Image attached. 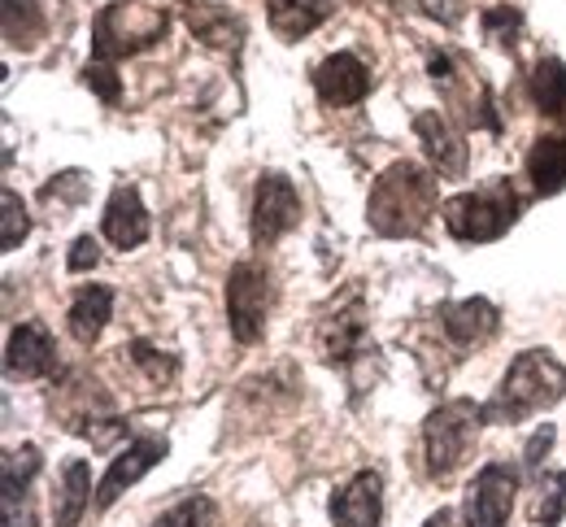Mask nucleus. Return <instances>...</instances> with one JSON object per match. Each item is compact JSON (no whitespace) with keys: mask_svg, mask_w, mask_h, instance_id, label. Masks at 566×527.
<instances>
[{"mask_svg":"<svg viewBox=\"0 0 566 527\" xmlns=\"http://www.w3.org/2000/svg\"><path fill=\"white\" fill-rule=\"evenodd\" d=\"M436 214H440V183L419 161H392L375 179L366 201V223L375 235H388V240L423 235Z\"/></svg>","mask_w":566,"mask_h":527,"instance_id":"nucleus-1","label":"nucleus"},{"mask_svg":"<svg viewBox=\"0 0 566 527\" xmlns=\"http://www.w3.org/2000/svg\"><path fill=\"white\" fill-rule=\"evenodd\" d=\"M566 397V371L563 362L545 349H527L510 362L501 376V388L493 401H484V423H523L532 414L554 410Z\"/></svg>","mask_w":566,"mask_h":527,"instance_id":"nucleus-2","label":"nucleus"},{"mask_svg":"<svg viewBox=\"0 0 566 527\" xmlns=\"http://www.w3.org/2000/svg\"><path fill=\"white\" fill-rule=\"evenodd\" d=\"M518 192L510 179H489L484 188L475 192H458L440 205V219L449 226L453 240L462 244H489V240H501L510 226L518 223Z\"/></svg>","mask_w":566,"mask_h":527,"instance_id":"nucleus-3","label":"nucleus"},{"mask_svg":"<svg viewBox=\"0 0 566 527\" xmlns=\"http://www.w3.org/2000/svg\"><path fill=\"white\" fill-rule=\"evenodd\" d=\"M166 27H170V18L161 9L140 4V0H114L92 22V62L114 66L123 57H136L166 35Z\"/></svg>","mask_w":566,"mask_h":527,"instance_id":"nucleus-4","label":"nucleus"},{"mask_svg":"<svg viewBox=\"0 0 566 527\" xmlns=\"http://www.w3.org/2000/svg\"><path fill=\"white\" fill-rule=\"evenodd\" d=\"M480 428H484V405H475V401H467V397L436 405L423 423L427 475H431V479H449V475L467 462V453L475 445Z\"/></svg>","mask_w":566,"mask_h":527,"instance_id":"nucleus-5","label":"nucleus"},{"mask_svg":"<svg viewBox=\"0 0 566 527\" xmlns=\"http://www.w3.org/2000/svg\"><path fill=\"white\" fill-rule=\"evenodd\" d=\"M275 309V280L262 262H240L227 275V327L240 345H258Z\"/></svg>","mask_w":566,"mask_h":527,"instance_id":"nucleus-6","label":"nucleus"},{"mask_svg":"<svg viewBox=\"0 0 566 527\" xmlns=\"http://www.w3.org/2000/svg\"><path fill=\"white\" fill-rule=\"evenodd\" d=\"M318 354L327 367H340L354 376L357 367L375 362V340L366 336V314H361V293L349 288L345 302H336L332 314L318 318Z\"/></svg>","mask_w":566,"mask_h":527,"instance_id":"nucleus-7","label":"nucleus"},{"mask_svg":"<svg viewBox=\"0 0 566 527\" xmlns=\"http://www.w3.org/2000/svg\"><path fill=\"white\" fill-rule=\"evenodd\" d=\"M296 223H301V192L292 188V179L280 175V170L262 175L258 188H253V219H249L253 244H258V249H271V244H280Z\"/></svg>","mask_w":566,"mask_h":527,"instance_id":"nucleus-8","label":"nucleus"},{"mask_svg":"<svg viewBox=\"0 0 566 527\" xmlns=\"http://www.w3.org/2000/svg\"><path fill=\"white\" fill-rule=\"evenodd\" d=\"M514 493H518V471H514L510 462H489V466H480V475L471 479L467 502H462L467 527H510Z\"/></svg>","mask_w":566,"mask_h":527,"instance_id":"nucleus-9","label":"nucleus"},{"mask_svg":"<svg viewBox=\"0 0 566 527\" xmlns=\"http://www.w3.org/2000/svg\"><path fill=\"white\" fill-rule=\"evenodd\" d=\"M436 318H440V331H444V340H449L453 349H480V345L493 340L496 327H501L496 305L484 302V297H467V302L440 305Z\"/></svg>","mask_w":566,"mask_h":527,"instance_id":"nucleus-10","label":"nucleus"},{"mask_svg":"<svg viewBox=\"0 0 566 527\" xmlns=\"http://www.w3.org/2000/svg\"><path fill=\"white\" fill-rule=\"evenodd\" d=\"M161 457H166V441H161V436H140V441H132L127 450L109 462V471H105V479H101V488H96V506L109 510L132 484H140Z\"/></svg>","mask_w":566,"mask_h":527,"instance_id":"nucleus-11","label":"nucleus"},{"mask_svg":"<svg viewBox=\"0 0 566 527\" xmlns=\"http://www.w3.org/2000/svg\"><path fill=\"white\" fill-rule=\"evenodd\" d=\"M4 371H9V379H44L57 371V345H53L44 323L13 327L9 349H4Z\"/></svg>","mask_w":566,"mask_h":527,"instance_id":"nucleus-12","label":"nucleus"},{"mask_svg":"<svg viewBox=\"0 0 566 527\" xmlns=\"http://www.w3.org/2000/svg\"><path fill=\"white\" fill-rule=\"evenodd\" d=\"M314 92H318L327 105H336V109L361 105L366 92H370V71H366V62L354 57V53H332V57L318 62V71H314Z\"/></svg>","mask_w":566,"mask_h":527,"instance_id":"nucleus-13","label":"nucleus"},{"mask_svg":"<svg viewBox=\"0 0 566 527\" xmlns=\"http://www.w3.org/2000/svg\"><path fill=\"white\" fill-rule=\"evenodd\" d=\"M415 136H419V145H423L427 161H431L440 175L458 179V175L467 170V145H462L458 127H453L440 109H419V114H415Z\"/></svg>","mask_w":566,"mask_h":527,"instance_id":"nucleus-14","label":"nucleus"},{"mask_svg":"<svg viewBox=\"0 0 566 527\" xmlns=\"http://www.w3.org/2000/svg\"><path fill=\"white\" fill-rule=\"evenodd\" d=\"M384 519V479L375 471H357L354 479L332 497L336 527H379Z\"/></svg>","mask_w":566,"mask_h":527,"instance_id":"nucleus-15","label":"nucleus"},{"mask_svg":"<svg viewBox=\"0 0 566 527\" xmlns=\"http://www.w3.org/2000/svg\"><path fill=\"white\" fill-rule=\"evenodd\" d=\"M184 18H188V27H192V35H197L201 44H210L218 53H240V44H244V22H240L231 9L210 4V0H188V4H184Z\"/></svg>","mask_w":566,"mask_h":527,"instance_id":"nucleus-16","label":"nucleus"},{"mask_svg":"<svg viewBox=\"0 0 566 527\" xmlns=\"http://www.w3.org/2000/svg\"><path fill=\"white\" fill-rule=\"evenodd\" d=\"M105 240L118 249H140L148 240V210H144L140 192L136 188H114L109 205H105Z\"/></svg>","mask_w":566,"mask_h":527,"instance_id":"nucleus-17","label":"nucleus"},{"mask_svg":"<svg viewBox=\"0 0 566 527\" xmlns=\"http://www.w3.org/2000/svg\"><path fill=\"white\" fill-rule=\"evenodd\" d=\"M109 314H114V288L105 284H87L78 297L71 302V336L78 345H96L101 331L109 327Z\"/></svg>","mask_w":566,"mask_h":527,"instance_id":"nucleus-18","label":"nucleus"},{"mask_svg":"<svg viewBox=\"0 0 566 527\" xmlns=\"http://www.w3.org/2000/svg\"><path fill=\"white\" fill-rule=\"evenodd\" d=\"M527 179L541 197H554L566 188V127L558 136H545L536 140L527 152Z\"/></svg>","mask_w":566,"mask_h":527,"instance_id":"nucleus-19","label":"nucleus"},{"mask_svg":"<svg viewBox=\"0 0 566 527\" xmlns=\"http://www.w3.org/2000/svg\"><path fill=\"white\" fill-rule=\"evenodd\" d=\"M266 4H271V27L280 40H301L336 13V0H266Z\"/></svg>","mask_w":566,"mask_h":527,"instance_id":"nucleus-20","label":"nucleus"},{"mask_svg":"<svg viewBox=\"0 0 566 527\" xmlns=\"http://www.w3.org/2000/svg\"><path fill=\"white\" fill-rule=\"evenodd\" d=\"M87 502H92V466H87L83 457H71V462L62 466V484H57V497H53L57 527H78Z\"/></svg>","mask_w":566,"mask_h":527,"instance_id":"nucleus-21","label":"nucleus"},{"mask_svg":"<svg viewBox=\"0 0 566 527\" xmlns=\"http://www.w3.org/2000/svg\"><path fill=\"white\" fill-rule=\"evenodd\" d=\"M527 87H532V101L541 114L566 118V66L558 57H541L527 75Z\"/></svg>","mask_w":566,"mask_h":527,"instance_id":"nucleus-22","label":"nucleus"},{"mask_svg":"<svg viewBox=\"0 0 566 527\" xmlns=\"http://www.w3.org/2000/svg\"><path fill=\"white\" fill-rule=\"evenodd\" d=\"M49 31V18L35 0H4V40L13 49H35Z\"/></svg>","mask_w":566,"mask_h":527,"instance_id":"nucleus-23","label":"nucleus"},{"mask_svg":"<svg viewBox=\"0 0 566 527\" xmlns=\"http://www.w3.org/2000/svg\"><path fill=\"white\" fill-rule=\"evenodd\" d=\"M566 515V475L563 471H545L536 479V497H532V524L554 527Z\"/></svg>","mask_w":566,"mask_h":527,"instance_id":"nucleus-24","label":"nucleus"},{"mask_svg":"<svg viewBox=\"0 0 566 527\" xmlns=\"http://www.w3.org/2000/svg\"><path fill=\"white\" fill-rule=\"evenodd\" d=\"M123 354H127V362L148 376V383H157V388H166V383H175L179 379V358L175 354H161V349H153L148 340H132V345H123Z\"/></svg>","mask_w":566,"mask_h":527,"instance_id":"nucleus-25","label":"nucleus"},{"mask_svg":"<svg viewBox=\"0 0 566 527\" xmlns=\"http://www.w3.org/2000/svg\"><path fill=\"white\" fill-rule=\"evenodd\" d=\"M35 471H40V450L35 445H22V450L9 453L4 457V502L27 497V484L35 479Z\"/></svg>","mask_w":566,"mask_h":527,"instance_id":"nucleus-26","label":"nucleus"},{"mask_svg":"<svg viewBox=\"0 0 566 527\" xmlns=\"http://www.w3.org/2000/svg\"><path fill=\"white\" fill-rule=\"evenodd\" d=\"M153 527H218V506H213L210 497H184Z\"/></svg>","mask_w":566,"mask_h":527,"instance_id":"nucleus-27","label":"nucleus"},{"mask_svg":"<svg viewBox=\"0 0 566 527\" xmlns=\"http://www.w3.org/2000/svg\"><path fill=\"white\" fill-rule=\"evenodd\" d=\"M518 31H523V13L514 4H493L484 9V35L496 40L501 49H514L518 44Z\"/></svg>","mask_w":566,"mask_h":527,"instance_id":"nucleus-28","label":"nucleus"},{"mask_svg":"<svg viewBox=\"0 0 566 527\" xmlns=\"http://www.w3.org/2000/svg\"><path fill=\"white\" fill-rule=\"evenodd\" d=\"M4 231H0V244H4V253L9 249H18L22 240H27V231H31V214H27V205H22V197L13 192V188H4Z\"/></svg>","mask_w":566,"mask_h":527,"instance_id":"nucleus-29","label":"nucleus"},{"mask_svg":"<svg viewBox=\"0 0 566 527\" xmlns=\"http://www.w3.org/2000/svg\"><path fill=\"white\" fill-rule=\"evenodd\" d=\"M83 83H87L105 105H118V96H123V83H118L109 62H87V66H83Z\"/></svg>","mask_w":566,"mask_h":527,"instance_id":"nucleus-30","label":"nucleus"},{"mask_svg":"<svg viewBox=\"0 0 566 527\" xmlns=\"http://www.w3.org/2000/svg\"><path fill=\"white\" fill-rule=\"evenodd\" d=\"M96 262H101V244H96V235H78V240H74L71 262H66V266H71L74 275H83V271H92Z\"/></svg>","mask_w":566,"mask_h":527,"instance_id":"nucleus-31","label":"nucleus"},{"mask_svg":"<svg viewBox=\"0 0 566 527\" xmlns=\"http://www.w3.org/2000/svg\"><path fill=\"white\" fill-rule=\"evenodd\" d=\"M549 445H554V428L545 423V428H541V432L527 441V450H523V466H527V471H541V462H545Z\"/></svg>","mask_w":566,"mask_h":527,"instance_id":"nucleus-32","label":"nucleus"},{"mask_svg":"<svg viewBox=\"0 0 566 527\" xmlns=\"http://www.w3.org/2000/svg\"><path fill=\"white\" fill-rule=\"evenodd\" d=\"M4 527H35V510L31 506L18 510V502H4Z\"/></svg>","mask_w":566,"mask_h":527,"instance_id":"nucleus-33","label":"nucleus"},{"mask_svg":"<svg viewBox=\"0 0 566 527\" xmlns=\"http://www.w3.org/2000/svg\"><path fill=\"white\" fill-rule=\"evenodd\" d=\"M427 527H453V510H436V515L427 519Z\"/></svg>","mask_w":566,"mask_h":527,"instance_id":"nucleus-34","label":"nucleus"}]
</instances>
